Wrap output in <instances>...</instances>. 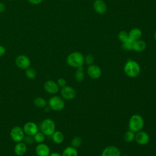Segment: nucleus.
I'll return each mask as SVG.
<instances>
[{
  "label": "nucleus",
  "instance_id": "a878e982",
  "mask_svg": "<svg viewBox=\"0 0 156 156\" xmlns=\"http://www.w3.org/2000/svg\"><path fill=\"white\" fill-rule=\"evenodd\" d=\"M118 38L122 43L126 41L129 38V34H127L126 31H121L118 34Z\"/></svg>",
  "mask_w": 156,
  "mask_h": 156
},
{
  "label": "nucleus",
  "instance_id": "f8f14e48",
  "mask_svg": "<svg viewBox=\"0 0 156 156\" xmlns=\"http://www.w3.org/2000/svg\"><path fill=\"white\" fill-rule=\"evenodd\" d=\"M121 152L118 148L115 146L106 147L102 153V156H120Z\"/></svg>",
  "mask_w": 156,
  "mask_h": 156
},
{
  "label": "nucleus",
  "instance_id": "a211bd4d",
  "mask_svg": "<svg viewBox=\"0 0 156 156\" xmlns=\"http://www.w3.org/2000/svg\"><path fill=\"white\" fill-rule=\"evenodd\" d=\"M141 35H142V32L141 30L138 28L132 29L129 34V38L132 40H133L134 41L139 40L141 37Z\"/></svg>",
  "mask_w": 156,
  "mask_h": 156
},
{
  "label": "nucleus",
  "instance_id": "c756f323",
  "mask_svg": "<svg viewBox=\"0 0 156 156\" xmlns=\"http://www.w3.org/2000/svg\"><path fill=\"white\" fill-rule=\"evenodd\" d=\"M94 57L91 55V54H89L88 55L87 57H86V58H85V62L88 65H91L93 62H94Z\"/></svg>",
  "mask_w": 156,
  "mask_h": 156
},
{
  "label": "nucleus",
  "instance_id": "72a5a7b5",
  "mask_svg": "<svg viewBox=\"0 0 156 156\" xmlns=\"http://www.w3.org/2000/svg\"><path fill=\"white\" fill-rule=\"evenodd\" d=\"M5 4L2 2H0V13H2L5 11Z\"/></svg>",
  "mask_w": 156,
  "mask_h": 156
},
{
  "label": "nucleus",
  "instance_id": "dca6fc26",
  "mask_svg": "<svg viewBox=\"0 0 156 156\" xmlns=\"http://www.w3.org/2000/svg\"><path fill=\"white\" fill-rule=\"evenodd\" d=\"M27 151V145L23 142H18L14 147V152L18 156L24 155Z\"/></svg>",
  "mask_w": 156,
  "mask_h": 156
},
{
  "label": "nucleus",
  "instance_id": "4c0bfd02",
  "mask_svg": "<svg viewBox=\"0 0 156 156\" xmlns=\"http://www.w3.org/2000/svg\"><path fill=\"white\" fill-rule=\"evenodd\" d=\"M124 156H128V155H124Z\"/></svg>",
  "mask_w": 156,
  "mask_h": 156
},
{
  "label": "nucleus",
  "instance_id": "2eb2a0df",
  "mask_svg": "<svg viewBox=\"0 0 156 156\" xmlns=\"http://www.w3.org/2000/svg\"><path fill=\"white\" fill-rule=\"evenodd\" d=\"M135 140L136 142L141 145L147 144L149 140V136L145 132H139L135 135Z\"/></svg>",
  "mask_w": 156,
  "mask_h": 156
},
{
  "label": "nucleus",
  "instance_id": "39448f33",
  "mask_svg": "<svg viewBox=\"0 0 156 156\" xmlns=\"http://www.w3.org/2000/svg\"><path fill=\"white\" fill-rule=\"evenodd\" d=\"M48 105L50 108L54 111H61L64 108L65 102L60 97L54 96L49 99Z\"/></svg>",
  "mask_w": 156,
  "mask_h": 156
},
{
  "label": "nucleus",
  "instance_id": "4be33fe9",
  "mask_svg": "<svg viewBox=\"0 0 156 156\" xmlns=\"http://www.w3.org/2000/svg\"><path fill=\"white\" fill-rule=\"evenodd\" d=\"M134 41L130 39V38L125 42H123L122 44V48L126 51H130L133 50V46Z\"/></svg>",
  "mask_w": 156,
  "mask_h": 156
},
{
  "label": "nucleus",
  "instance_id": "412c9836",
  "mask_svg": "<svg viewBox=\"0 0 156 156\" xmlns=\"http://www.w3.org/2000/svg\"><path fill=\"white\" fill-rule=\"evenodd\" d=\"M34 104L38 108H44L47 105V102L44 98L37 97L34 100Z\"/></svg>",
  "mask_w": 156,
  "mask_h": 156
},
{
  "label": "nucleus",
  "instance_id": "1a4fd4ad",
  "mask_svg": "<svg viewBox=\"0 0 156 156\" xmlns=\"http://www.w3.org/2000/svg\"><path fill=\"white\" fill-rule=\"evenodd\" d=\"M35 153L37 156H49L51 154L49 146L43 143H38L35 147Z\"/></svg>",
  "mask_w": 156,
  "mask_h": 156
},
{
  "label": "nucleus",
  "instance_id": "f03ea898",
  "mask_svg": "<svg viewBox=\"0 0 156 156\" xmlns=\"http://www.w3.org/2000/svg\"><path fill=\"white\" fill-rule=\"evenodd\" d=\"M40 129L44 135H52L55 131V122L50 118L44 119L40 123Z\"/></svg>",
  "mask_w": 156,
  "mask_h": 156
},
{
  "label": "nucleus",
  "instance_id": "6ab92c4d",
  "mask_svg": "<svg viewBox=\"0 0 156 156\" xmlns=\"http://www.w3.org/2000/svg\"><path fill=\"white\" fill-rule=\"evenodd\" d=\"M62 156H77V151L75 147L69 146L64 149Z\"/></svg>",
  "mask_w": 156,
  "mask_h": 156
},
{
  "label": "nucleus",
  "instance_id": "393cba45",
  "mask_svg": "<svg viewBox=\"0 0 156 156\" xmlns=\"http://www.w3.org/2000/svg\"><path fill=\"white\" fill-rule=\"evenodd\" d=\"M34 141L37 143H41L44 140V135L41 132H37L34 136Z\"/></svg>",
  "mask_w": 156,
  "mask_h": 156
},
{
  "label": "nucleus",
  "instance_id": "6e6552de",
  "mask_svg": "<svg viewBox=\"0 0 156 156\" xmlns=\"http://www.w3.org/2000/svg\"><path fill=\"white\" fill-rule=\"evenodd\" d=\"M23 129L24 133L27 135L34 136L37 132H38V126L35 122L32 121L25 123Z\"/></svg>",
  "mask_w": 156,
  "mask_h": 156
},
{
  "label": "nucleus",
  "instance_id": "c9c22d12",
  "mask_svg": "<svg viewBox=\"0 0 156 156\" xmlns=\"http://www.w3.org/2000/svg\"><path fill=\"white\" fill-rule=\"evenodd\" d=\"M154 37H155V40H156V30H155V34H154Z\"/></svg>",
  "mask_w": 156,
  "mask_h": 156
},
{
  "label": "nucleus",
  "instance_id": "c85d7f7f",
  "mask_svg": "<svg viewBox=\"0 0 156 156\" xmlns=\"http://www.w3.org/2000/svg\"><path fill=\"white\" fill-rule=\"evenodd\" d=\"M81 142L82 141H81L80 138L78 137V136H76L73 139V140L71 141V144H72L73 147L76 148V147H78L80 146Z\"/></svg>",
  "mask_w": 156,
  "mask_h": 156
},
{
  "label": "nucleus",
  "instance_id": "f257e3e1",
  "mask_svg": "<svg viewBox=\"0 0 156 156\" xmlns=\"http://www.w3.org/2000/svg\"><path fill=\"white\" fill-rule=\"evenodd\" d=\"M67 63L74 68L82 66L84 63V57L83 55L79 52H74L68 55L66 58Z\"/></svg>",
  "mask_w": 156,
  "mask_h": 156
},
{
  "label": "nucleus",
  "instance_id": "cd10ccee",
  "mask_svg": "<svg viewBox=\"0 0 156 156\" xmlns=\"http://www.w3.org/2000/svg\"><path fill=\"white\" fill-rule=\"evenodd\" d=\"M23 141H24V143L26 145H27V144L31 145V144H32L34 143V141H35L33 136L27 135H26V136H24V137Z\"/></svg>",
  "mask_w": 156,
  "mask_h": 156
},
{
  "label": "nucleus",
  "instance_id": "423d86ee",
  "mask_svg": "<svg viewBox=\"0 0 156 156\" xmlns=\"http://www.w3.org/2000/svg\"><path fill=\"white\" fill-rule=\"evenodd\" d=\"M24 134L23 129L20 126L13 127L10 132V136L12 140L16 143L22 141L25 136Z\"/></svg>",
  "mask_w": 156,
  "mask_h": 156
},
{
  "label": "nucleus",
  "instance_id": "ddd939ff",
  "mask_svg": "<svg viewBox=\"0 0 156 156\" xmlns=\"http://www.w3.org/2000/svg\"><path fill=\"white\" fill-rule=\"evenodd\" d=\"M88 74L91 78L98 79L101 75V68L97 65H90L88 68Z\"/></svg>",
  "mask_w": 156,
  "mask_h": 156
},
{
  "label": "nucleus",
  "instance_id": "aec40b11",
  "mask_svg": "<svg viewBox=\"0 0 156 156\" xmlns=\"http://www.w3.org/2000/svg\"><path fill=\"white\" fill-rule=\"evenodd\" d=\"M52 138L54 143L57 144H60L62 143L64 139L63 134L60 131H55L52 135Z\"/></svg>",
  "mask_w": 156,
  "mask_h": 156
},
{
  "label": "nucleus",
  "instance_id": "9b49d317",
  "mask_svg": "<svg viewBox=\"0 0 156 156\" xmlns=\"http://www.w3.org/2000/svg\"><path fill=\"white\" fill-rule=\"evenodd\" d=\"M62 96L67 100L72 99L76 96L75 90L69 86H65L61 90Z\"/></svg>",
  "mask_w": 156,
  "mask_h": 156
},
{
  "label": "nucleus",
  "instance_id": "5701e85b",
  "mask_svg": "<svg viewBox=\"0 0 156 156\" xmlns=\"http://www.w3.org/2000/svg\"><path fill=\"white\" fill-rule=\"evenodd\" d=\"M26 76L29 79H34L36 77L37 73L34 68L29 67L26 69Z\"/></svg>",
  "mask_w": 156,
  "mask_h": 156
},
{
  "label": "nucleus",
  "instance_id": "0eeeda50",
  "mask_svg": "<svg viewBox=\"0 0 156 156\" xmlns=\"http://www.w3.org/2000/svg\"><path fill=\"white\" fill-rule=\"evenodd\" d=\"M15 64L20 69H26L30 67V58L23 54L18 55L15 58Z\"/></svg>",
  "mask_w": 156,
  "mask_h": 156
},
{
  "label": "nucleus",
  "instance_id": "f3484780",
  "mask_svg": "<svg viewBox=\"0 0 156 156\" xmlns=\"http://www.w3.org/2000/svg\"><path fill=\"white\" fill-rule=\"evenodd\" d=\"M146 48V43L143 40H138L134 41L133 46V50L136 52H142Z\"/></svg>",
  "mask_w": 156,
  "mask_h": 156
},
{
  "label": "nucleus",
  "instance_id": "4468645a",
  "mask_svg": "<svg viewBox=\"0 0 156 156\" xmlns=\"http://www.w3.org/2000/svg\"><path fill=\"white\" fill-rule=\"evenodd\" d=\"M94 10L99 14H103L106 12L107 6L102 0H95L93 3Z\"/></svg>",
  "mask_w": 156,
  "mask_h": 156
},
{
  "label": "nucleus",
  "instance_id": "e433bc0d",
  "mask_svg": "<svg viewBox=\"0 0 156 156\" xmlns=\"http://www.w3.org/2000/svg\"><path fill=\"white\" fill-rule=\"evenodd\" d=\"M10 1H15V0H10Z\"/></svg>",
  "mask_w": 156,
  "mask_h": 156
},
{
  "label": "nucleus",
  "instance_id": "9d476101",
  "mask_svg": "<svg viewBox=\"0 0 156 156\" xmlns=\"http://www.w3.org/2000/svg\"><path fill=\"white\" fill-rule=\"evenodd\" d=\"M44 88L45 91L49 94H55L58 91V84L53 80H48L44 83Z\"/></svg>",
  "mask_w": 156,
  "mask_h": 156
},
{
  "label": "nucleus",
  "instance_id": "20e7f679",
  "mask_svg": "<svg viewBox=\"0 0 156 156\" xmlns=\"http://www.w3.org/2000/svg\"><path fill=\"white\" fill-rule=\"evenodd\" d=\"M144 126V121L142 117L138 115H133L129 121V128L132 132H138L142 129Z\"/></svg>",
  "mask_w": 156,
  "mask_h": 156
},
{
  "label": "nucleus",
  "instance_id": "bb28decb",
  "mask_svg": "<svg viewBox=\"0 0 156 156\" xmlns=\"http://www.w3.org/2000/svg\"><path fill=\"white\" fill-rule=\"evenodd\" d=\"M134 137L135 135L133 132H132V130H129L124 135V140L127 142H131L132 141H133Z\"/></svg>",
  "mask_w": 156,
  "mask_h": 156
},
{
  "label": "nucleus",
  "instance_id": "7ed1b4c3",
  "mask_svg": "<svg viewBox=\"0 0 156 156\" xmlns=\"http://www.w3.org/2000/svg\"><path fill=\"white\" fill-rule=\"evenodd\" d=\"M124 72L128 76L135 77L140 74V67L136 62L129 60L125 65Z\"/></svg>",
  "mask_w": 156,
  "mask_h": 156
},
{
  "label": "nucleus",
  "instance_id": "2f4dec72",
  "mask_svg": "<svg viewBox=\"0 0 156 156\" xmlns=\"http://www.w3.org/2000/svg\"><path fill=\"white\" fill-rule=\"evenodd\" d=\"M27 1L33 5H37L40 4L43 0H27Z\"/></svg>",
  "mask_w": 156,
  "mask_h": 156
},
{
  "label": "nucleus",
  "instance_id": "7c9ffc66",
  "mask_svg": "<svg viewBox=\"0 0 156 156\" xmlns=\"http://www.w3.org/2000/svg\"><path fill=\"white\" fill-rule=\"evenodd\" d=\"M58 86L60 87H63L65 86H66V80L65 79L63 78H59L58 80H57V83Z\"/></svg>",
  "mask_w": 156,
  "mask_h": 156
},
{
  "label": "nucleus",
  "instance_id": "473e14b6",
  "mask_svg": "<svg viewBox=\"0 0 156 156\" xmlns=\"http://www.w3.org/2000/svg\"><path fill=\"white\" fill-rule=\"evenodd\" d=\"M5 53V48L2 46V45H0V57H2L3 56Z\"/></svg>",
  "mask_w": 156,
  "mask_h": 156
},
{
  "label": "nucleus",
  "instance_id": "b1692460",
  "mask_svg": "<svg viewBox=\"0 0 156 156\" xmlns=\"http://www.w3.org/2000/svg\"><path fill=\"white\" fill-rule=\"evenodd\" d=\"M77 70L75 74V77L76 80L78 82H81L83 80V78H84V74H83V68L82 66L79 67L77 68Z\"/></svg>",
  "mask_w": 156,
  "mask_h": 156
},
{
  "label": "nucleus",
  "instance_id": "f704fd0d",
  "mask_svg": "<svg viewBox=\"0 0 156 156\" xmlns=\"http://www.w3.org/2000/svg\"><path fill=\"white\" fill-rule=\"evenodd\" d=\"M49 156H62V155L58 152H52L50 154Z\"/></svg>",
  "mask_w": 156,
  "mask_h": 156
}]
</instances>
